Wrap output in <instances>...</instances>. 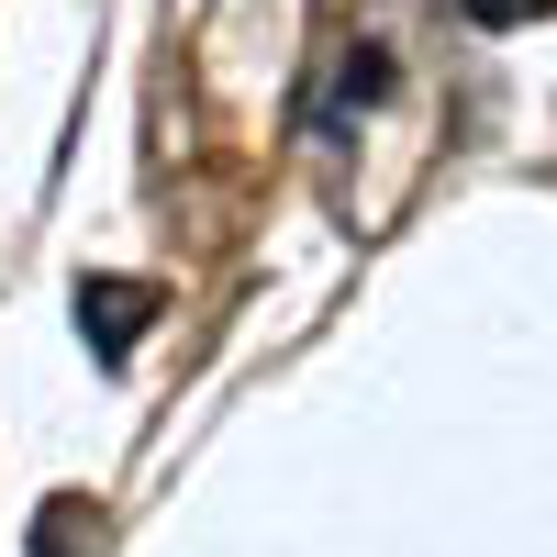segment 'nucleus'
Here are the masks:
<instances>
[{
	"instance_id": "f257e3e1",
	"label": "nucleus",
	"mask_w": 557,
	"mask_h": 557,
	"mask_svg": "<svg viewBox=\"0 0 557 557\" xmlns=\"http://www.w3.org/2000/svg\"><path fill=\"white\" fill-rule=\"evenodd\" d=\"M146 323H157V290H146V278H89V290H78V335H89V357H123Z\"/></svg>"
},
{
	"instance_id": "f03ea898",
	"label": "nucleus",
	"mask_w": 557,
	"mask_h": 557,
	"mask_svg": "<svg viewBox=\"0 0 557 557\" xmlns=\"http://www.w3.org/2000/svg\"><path fill=\"white\" fill-rule=\"evenodd\" d=\"M368 101H391V45H357L335 78V112H368Z\"/></svg>"
},
{
	"instance_id": "7ed1b4c3",
	"label": "nucleus",
	"mask_w": 557,
	"mask_h": 557,
	"mask_svg": "<svg viewBox=\"0 0 557 557\" xmlns=\"http://www.w3.org/2000/svg\"><path fill=\"white\" fill-rule=\"evenodd\" d=\"M457 12H469V23H491V34H502V23H535V12H557V0H457Z\"/></svg>"
}]
</instances>
